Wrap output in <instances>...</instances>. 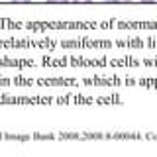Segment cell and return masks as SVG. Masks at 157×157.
Listing matches in <instances>:
<instances>
[{
    "label": "cell",
    "mask_w": 157,
    "mask_h": 157,
    "mask_svg": "<svg viewBox=\"0 0 157 157\" xmlns=\"http://www.w3.org/2000/svg\"><path fill=\"white\" fill-rule=\"evenodd\" d=\"M12 2H29V0H12Z\"/></svg>",
    "instance_id": "cell-3"
},
{
    "label": "cell",
    "mask_w": 157,
    "mask_h": 157,
    "mask_svg": "<svg viewBox=\"0 0 157 157\" xmlns=\"http://www.w3.org/2000/svg\"><path fill=\"white\" fill-rule=\"evenodd\" d=\"M120 2H134V0H120Z\"/></svg>",
    "instance_id": "cell-5"
},
{
    "label": "cell",
    "mask_w": 157,
    "mask_h": 157,
    "mask_svg": "<svg viewBox=\"0 0 157 157\" xmlns=\"http://www.w3.org/2000/svg\"><path fill=\"white\" fill-rule=\"evenodd\" d=\"M141 2H157V0H141Z\"/></svg>",
    "instance_id": "cell-4"
},
{
    "label": "cell",
    "mask_w": 157,
    "mask_h": 157,
    "mask_svg": "<svg viewBox=\"0 0 157 157\" xmlns=\"http://www.w3.org/2000/svg\"><path fill=\"white\" fill-rule=\"evenodd\" d=\"M73 2H77V4H85V2H92V0H73Z\"/></svg>",
    "instance_id": "cell-1"
},
{
    "label": "cell",
    "mask_w": 157,
    "mask_h": 157,
    "mask_svg": "<svg viewBox=\"0 0 157 157\" xmlns=\"http://www.w3.org/2000/svg\"><path fill=\"white\" fill-rule=\"evenodd\" d=\"M47 2H63L65 4V2H69V0H47Z\"/></svg>",
    "instance_id": "cell-2"
}]
</instances>
